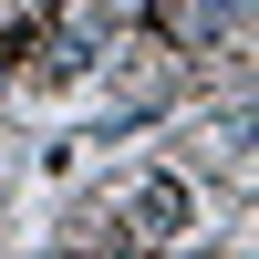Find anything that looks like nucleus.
Segmentation results:
<instances>
[{
	"label": "nucleus",
	"instance_id": "obj_1",
	"mask_svg": "<svg viewBox=\"0 0 259 259\" xmlns=\"http://www.w3.org/2000/svg\"><path fill=\"white\" fill-rule=\"evenodd\" d=\"M177 218H187V187H166V177H156V187L135 197V228H177Z\"/></svg>",
	"mask_w": 259,
	"mask_h": 259
}]
</instances>
